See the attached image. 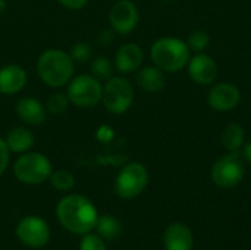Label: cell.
Segmentation results:
<instances>
[{"instance_id":"1","label":"cell","mask_w":251,"mask_h":250,"mask_svg":"<svg viewBox=\"0 0 251 250\" xmlns=\"http://www.w3.org/2000/svg\"><path fill=\"white\" fill-rule=\"evenodd\" d=\"M56 217L65 230L79 236L93 231L99 220L94 203L81 194L65 196L56 206Z\"/></svg>"},{"instance_id":"2","label":"cell","mask_w":251,"mask_h":250,"mask_svg":"<svg viewBox=\"0 0 251 250\" xmlns=\"http://www.w3.org/2000/svg\"><path fill=\"white\" fill-rule=\"evenodd\" d=\"M74 63L69 53L60 49H47L37 59V74L46 85L59 88L72 80Z\"/></svg>"},{"instance_id":"3","label":"cell","mask_w":251,"mask_h":250,"mask_svg":"<svg viewBox=\"0 0 251 250\" xmlns=\"http://www.w3.org/2000/svg\"><path fill=\"white\" fill-rule=\"evenodd\" d=\"M153 63L163 72H178L188 65L191 52L185 41L176 37H162L150 47Z\"/></svg>"},{"instance_id":"4","label":"cell","mask_w":251,"mask_h":250,"mask_svg":"<svg viewBox=\"0 0 251 250\" xmlns=\"http://www.w3.org/2000/svg\"><path fill=\"white\" fill-rule=\"evenodd\" d=\"M51 172V162L40 152H25L13 164L15 177L29 186L47 181Z\"/></svg>"},{"instance_id":"5","label":"cell","mask_w":251,"mask_h":250,"mask_svg":"<svg viewBox=\"0 0 251 250\" xmlns=\"http://www.w3.org/2000/svg\"><path fill=\"white\" fill-rule=\"evenodd\" d=\"M66 96L72 105L82 109H90L101 102L103 85L91 74H81L68 83Z\"/></svg>"},{"instance_id":"6","label":"cell","mask_w":251,"mask_h":250,"mask_svg":"<svg viewBox=\"0 0 251 250\" xmlns=\"http://www.w3.org/2000/svg\"><path fill=\"white\" fill-rule=\"evenodd\" d=\"M134 87L125 77H112L103 85L101 102L107 112L113 115L125 113L134 103Z\"/></svg>"},{"instance_id":"7","label":"cell","mask_w":251,"mask_h":250,"mask_svg":"<svg viewBox=\"0 0 251 250\" xmlns=\"http://www.w3.org/2000/svg\"><path fill=\"white\" fill-rule=\"evenodd\" d=\"M149 184V171L140 162L126 164L115 180V192L121 199L131 200L140 196Z\"/></svg>"},{"instance_id":"8","label":"cell","mask_w":251,"mask_h":250,"mask_svg":"<svg viewBox=\"0 0 251 250\" xmlns=\"http://www.w3.org/2000/svg\"><path fill=\"white\" fill-rule=\"evenodd\" d=\"M246 174L244 159L240 152H228L221 156L212 167V181L221 189L238 186Z\"/></svg>"},{"instance_id":"9","label":"cell","mask_w":251,"mask_h":250,"mask_svg":"<svg viewBox=\"0 0 251 250\" xmlns=\"http://www.w3.org/2000/svg\"><path fill=\"white\" fill-rule=\"evenodd\" d=\"M16 237L22 245L31 249H40L50 240V227L43 218L29 215L18 222Z\"/></svg>"},{"instance_id":"10","label":"cell","mask_w":251,"mask_h":250,"mask_svg":"<svg viewBox=\"0 0 251 250\" xmlns=\"http://www.w3.org/2000/svg\"><path fill=\"white\" fill-rule=\"evenodd\" d=\"M138 21L140 12L132 0H118L109 12L110 27L118 34L132 32L137 28Z\"/></svg>"},{"instance_id":"11","label":"cell","mask_w":251,"mask_h":250,"mask_svg":"<svg viewBox=\"0 0 251 250\" xmlns=\"http://www.w3.org/2000/svg\"><path fill=\"white\" fill-rule=\"evenodd\" d=\"M240 102L241 91L232 83H218L207 94V103L216 112H231L240 105Z\"/></svg>"},{"instance_id":"12","label":"cell","mask_w":251,"mask_h":250,"mask_svg":"<svg viewBox=\"0 0 251 250\" xmlns=\"http://www.w3.org/2000/svg\"><path fill=\"white\" fill-rule=\"evenodd\" d=\"M187 66H188L190 78L199 85H210L218 78V72H219L218 63L210 55L204 52L191 56Z\"/></svg>"},{"instance_id":"13","label":"cell","mask_w":251,"mask_h":250,"mask_svg":"<svg viewBox=\"0 0 251 250\" xmlns=\"http://www.w3.org/2000/svg\"><path fill=\"white\" fill-rule=\"evenodd\" d=\"M144 60L143 49L135 43H126L115 55V68L121 74H131L140 69Z\"/></svg>"},{"instance_id":"14","label":"cell","mask_w":251,"mask_h":250,"mask_svg":"<svg viewBox=\"0 0 251 250\" xmlns=\"http://www.w3.org/2000/svg\"><path fill=\"white\" fill-rule=\"evenodd\" d=\"M26 71L19 65H6L0 68V93L16 94L26 85Z\"/></svg>"},{"instance_id":"15","label":"cell","mask_w":251,"mask_h":250,"mask_svg":"<svg viewBox=\"0 0 251 250\" xmlns=\"http://www.w3.org/2000/svg\"><path fill=\"white\" fill-rule=\"evenodd\" d=\"M18 118L28 125H40L46 121L47 109L46 106L34 97H21L16 102Z\"/></svg>"},{"instance_id":"16","label":"cell","mask_w":251,"mask_h":250,"mask_svg":"<svg viewBox=\"0 0 251 250\" xmlns=\"http://www.w3.org/2000/svg\"><path fill=\"white\" fill-rule=\"evenodd\" d=\"M163 245L166 250H193L194 237L190 228L184 224H172L163 234Z\"/></svg>"},{"instance_id":"17","label":"cell","mask_w":251,"mask_h":250,"mask_svg":"<svg viewBox=\"0 0 251 250\" xmlns=\"http://www.w3.org/2000/svg\"><path fill=\"white\" fill-rule=\"evenodd\" d=\"M137 84L146 93H159L166 85V77H165V72L156 65L146 66L138 71Z\"/></svg>"},{"instance_id":"18","label":"cell","mask_w":251,"mask_h":250,"mask_svg":"<svg viewBox=\"0 0 251 250\" xmlns=\"http://www.w3.org/2000/svg\"><path fill=\"white\" fill-rule=\"evenodd\" d=\"M34 134L29 128L25 127H15L9 130V133L4 137V141L10 152L13 153H25L29 152V149L34 146Z\"/></svg>"},{"instance_id":"19","label":"cell","mask_w":251,"mask_h":250,"mask_svg":"<svg viewBox=\"0 0 251 250\" xmlns=\"http://www.w3.org/2000/svg\"><path fill=\"white\" fill-rule=\"evenodd\" d=\"M221 143L228 152H240L246 143L244 128L240 124H228L222 130Z\"/></svg>"},{"instance_id":"20","label":"cell","mask_w":251,"mask_h":250,"mask_svg":"<svg viewBox=\"0 0 251 250\" xmlns=\"http://www.w3.org/2000/svg\"><path fill=\"white\" fill-rule=\"evenodd\" d=\"M96 230L103 240H116L122 234V224L113 215H101L97 220Z\"/></svg>"},{"instance_id":"21","label":"cell","mask_w":251,"mask_h":250,"mask_svg":"<svg viewBox=\"0 0 251 250\" xmlns=\"http://www.w3.org/2000/svg\"><path fill=\"white\" fill-rule=\"evenodd\" d=\"M91 75L96 77L99 81H107L113 77V65L106 56H97L90 63Z\"/></svg>"},{"instance_id":"22","label":"cell","mask_w":251,"mask_h":250,"mask_svg":"<svg viewBox=\"0 0 251 250\" xmlns=\"http://www.w3.org/2000/svg\"><path fill=\"white\" fill-rule=\"evenodd\" d=\"M49 181L53 186V189H56L59 192H69L75 186L74 175L65 169H59V171L51 172L49 177Z\"/></svg>"},{"instance_id":"23","label":"cell","mask_w":251,"mask_h":250,"mask_svg":"<svg viewBox=\"0 0 251 250\" xmlns=\"http://www.w3.org/2000/svg\"><path fill=\"white\" fill-rule=\"evenodd\" d=\"M190 52H194V53H201L207 49L209 43H210V35L207 31H203V29H196L193 32H190L188 35V40L185 41Z\"/></svg>"},{"instance_id":"24","label":"cell","mask_w":251,"mask_h":250,"mask_svg":"<svg viewBox=\"0 0 251 250\" xmlns=\"http://www.w3.org/2000/svg\"><path fill=\"white\" fill-rule=\"evenodd\" d=\"M69 99L65 93H53L46 100V109L51 113H62L69 106Z\"/></svg>"},{"instance_id":"25","label":"cell","mask_w":251,"mask_h":250,"mask_svg":"<svg viewBox=\"0 0 251 250\" xmlns=\"http://www.w3.org/2000/svg\"><path fill=\"white\" fill-rule=\"evenodd\" d=\"M69 55H71V57H72L74 62H76V63H85V62L91 60L93 47L87 41H79V43H76V44L72 46Z\"/></svg>"},{"instance_id":"26","label":"cell","mask_w":251,"mask_h":250,"mask_svg":"<svg viewBox=\"0 0 251 250\" xmlns=\"http://www.w3.org/2000/svg\"><path fill=\"white\" fill-rule=\"evenodd\" d=\"M79 250H107V248H106L104 240L99 234L87 233L84 234L79 243Z\"/></svg>"},{"instance_id":"27","label":"cell","mask_w":251,"mask_h":250,"mask_svg":"<svg viewBox=\"0 0 251 250\" xmlns=\"http://www.w3.org/2000/svg\"><path fill=\"white\" fill-rule=\"evenodd\" d=\"M96 139H97L100 143H103V144L110 143V141L115 139V131H113V128H112L110 125L103 124V125H100V127L97 128V131H96Z\"/></svg>"},{"instance_id":"28","label":"cell","mask_w":251,"mask_h":250,"mask_svg":"<svg viewBox=\"0 0 251 250\" xmlns=\"http://www.w3.org/2000/svg\"><path fill=\"white\" fill-rule=\"evenodd\" d=\"M9 159H10V150H9L4 139L0 137V175H3V172L7 169Z\"/></svg>"},{"instance_id":"29","label":"cell","mask_w":251,"mask_h":250,"mask_svg":"<svg viewBox=\"0 0 251 250\" xmlns=\"http://www.w3.org/2000/svg\"><path fill=\"white\" fill-rule=\"evenodd\" d=\"M59 4H62L63 7L66 9H71V10H79L82 7H85L88 4L90 0H56Z\"/></svg>"},{"instance_id":"30","label":"cell","mask_w":251,"mask_h":250,"mask_svg":"<svg viewBox=\"0 0 251 250\" xmlns=\"http://www.w3.org/2000/svg\"><path fill=\"white\" fill-rule=\"evenodd\" d=\"M240 153H241L244 162H247V164H250L251 165V141L244 143V146L241 147V152H240Z\"/></svg>"},{"instance_id":"31","label":"cell","mask_w":251,"mask_h":250,"mask_svg":"<svg viewBox=\"0 0 251 250\" xmlns=\"http://www.w3.org/2000/svg\"><path fill=\"white\" fill-rule=\"evenodd\" d=\"M4 10H6V1L4 0H0V16L4 13Z\"/></svg>"}]
</instances>
